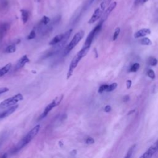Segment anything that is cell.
<instances>
[{"instance_id": "cell-29", "label": "cell", "mask_w": 158, "mask_h": 158, "mask_svg": "<svg viewBox=\"0 0 158 158\" xmlns=\"http://www.w3.org/2000/svg\"><path fill=\"white\" fill-rule=\"evenodd\" d=\"M9 91V88H7V87H2V88H0V95L8 91Z\"/></svg>"}, {"instance_id": "cell-9", "label": "cell", "mask_w": 158, "mask_h": 158, "mask_svg": "<svg viewBox=\"0 0 158 158\" xmlns=\"http://www.w3.org/2000/svg\"><path fill=\"white\" fill-rule=\"evenodd\" d=\"M29 61H30V59L28 58L27 55L23 56L17 62V63L15 65V67H14V70H18L20 69L21 68L23 67L27 63L29 62Z\"/></svg>"}, {"instance_id": "cell-30", "label": "cell", "mask_w": 158, "mask_h": 158, "mask_svg": "<svg viewBox=\"0 0 158 158\" xmlns=\"http://www.w3.org/2000/svg\"><path fill=\"white\" fill-rule=\"evenodd\" d=\"M111 109H112V108L109 105H107L106 106H105V107L104 109V112H109L111 110Z\"/></svg>"}, {"instance_id": "cell-7", "label": "cell", "mask_w": 158, "mask_h": 158, "mask_svg": "<svg viewBox=\"0 0 158 158\" xmlns=\"http://www.w3.org/2000/svg\"><path fill=\"white\" fill-rule=\"evenodd\" d=\"M158 151V140L151 146H150L148 149L140 156V158H149L151 157L156 152Z\"/></svg>"}, {"instance_id": "cell-16", "label": "cell", "mask_w": 158, "mask_h": 158, "mask_svg": "<svg viewBox=\"0 0 158 158\" xmlns=\"http://www.w3.org/2000/svg\"><path fill=\"white\" fill-rule=\"evenodd\" d=\"M21 12V17H22V20L23 23H25L27 22L29 19V12L25 10V9H22L20 10Z\"/></svg>"}, {"instance_id": "cell-1", "label": "cell", "mask_w": 158, "mask_h": 158, "mask_svg": "<svg viewBox=\"0 0 158 158\" xmlns=\"http://www.w3.org/2000/svg\"><path fill=\"white\" fill-rule=\"evenodd\" d=\"M40 129V125H36L12 149V153H16L27 146L38 133Z\"/></svg>"}, {"instance_id": "cell-20", "label": "cell", "mask_w": 158, "mask_h": 158, "mask_svg": "<svg viewBox=\"0 0 158 158\" xmlns=\"http://www.w3.org/2000/svg\"><path fill=\"white\" fill-rule=\"evenodd\" d=\"M110 1H111V0H103L102 2L100 4L99 7H100L103 10H104L105 9L109 6V4Z\"/></svg>"}, {"instance_id": "cell-2", "label": "cell", "mask_w": 158, "mask_h": 158, "mask_svg": "<svg viewBox=\"0 0 158 158\" xmlns=\"http://www.w3.org/2000/svg\"><path fill=\"white\" fill-rule=\"evenodd\" d=\"M89 48H90V47L83 46L82 48L78 52V53L72 59V60L70 61V65H69L67 73V79H69L72 75L75 69L77 67V66L78 65V63L81 60V59L87 54V53L89 51Z\"/></svg>"}, {"instance_id": "cell-32", "label": "cell", "mask_w": 158, "mask_h": 158, "mask_svg": "<svg viewBox=\"0 0 158 158\" xmlns=\"http://www.w3.org/2000/svg\"><path fill=\"white\" fill-rule=\"evenodd\" d=\"M129 98H130V97H129V96H128V95H126V96H125L124 97H123V101L124 102H127V101H128V100H129Z\"/></svg>"}, {"instance_id": "cell-12", "label": "cell", "mask_w": 158, "mask_h": 158, "mask_svg": "<svg viewBox=\"0 0 158 158\" xmlns=\"http://www.w3.org/2000/svg\"><path fill=\"white\" fill-rule=\"evenodd\" d=\"M116 6H117V2L114 1L107 7L106 10L104 11V12L102 15V21L104 22L108 17V16L111 13V12L116 7Z\"/></svg>"}, {"instance_id": "cell-24", "label": "cell", "mask_w": 158, "mask_h": 158, "mask_svg": "<svg viewBox=\"0 0 158 158\" xmlns=\"http://www.w3.org/2000/svg\"><path fill=\"white\" fill-rule=\"evenodd\" d=\"M36 36V31L35 30V29H33L30 33H29V35L27 36V40H32L34 39Z\"/></svg>"}, {"instance_id": "cell-3", "label": "cell", "mask_w": 158, "mask_h": 158, "mask_svg": "<svg viewBox=\"0 0 158 158\" xmlns=\"http://www.w3.org/2000/svg\"><path fill=\"white\" fill-rule=\"evenodd\" d=\"M84 35H85V32L83 30H80L74 35V36H73L70 43L67 44V46L65 47V48L64 50V52H63L64 56L67 55L78 44V43L83 38Z\"/></svg>"}, {"instance_id": "cell-34", "label": "cell", "mask_w": 158, "mask_h": 158, "mask_svg": "<svg viewBox=\"0 0 158 158\" xmlns=\"http://www.w3.org/2000/svg\"><path fill=\"white\" fill-rule=\"evenodd\" d=\"M135 112V109H134V110H131V111H130V112H128V115H131V114H133Z\"/></svg>"}, {"instance_id": "cell-19", "label": "cell", "mask_w": 158, "mask_h": 158, "mask_svg": "<svg viewBox=\"0 0 158 158\" xmlns=\"http://www.w3.org/2000/svg\"><path fill=\"white\" fill-rule=\"evenodd\" d=\"M136 146V144H134V145H132V146L130 148V149H129L128 150V151H127V155H126L125 157V158H130V157H131V156H132V154H133V151H134V150H135Z\"/></svg>"}, {"instance_id": "cell-27", "label": "cell", "mask_w": 158, "mask_h": 158, "mask_svg": "<svg viewBox=\"0 0 158 158\" xmlns=\"http://www.w3.org/2000/svg\"><path fill=\"white\" fill-rule=\"evenodd\" d=\"M147 74H148V77L149 78H151V79H154V78H155V73H154V72L152 69L148 70V71L147 72Z\"/></svg>"}, {"instance_id": "cell-6", "label": "cell", "mask_w": 158, "mask_h": 158, "mask_svg": "<svg viewBox=\"0 0 158 158\" xmlns=\"http://www.w3.org/2000/svg\"><path fill=\"white\" fill-rule=\"evenodd\" d=\"M103 21H101L88 34L85 43L83 46L85 47H90L91 44L94 38V37L96 36V35L98 33V32L100 31V30L101 29L102 27V25Z\"/></svg>"}, {"instance_id": "cell-18", "label": "cell", "mask_w": 158, "mask_h": 158, "mask_svg": "<svg viewBox=\"0 0 158 158\" xmlns=\"http://www.w3.org/2000/svg\"><path fill=\"white\" fill-rule=\"evenodd\" d=\"M158 60L154 57H149L148 59V63L151 66H156L157 64Z\"/></svg>"}, {"instance_id": "cell-33", "label": "cell", "mask_w": 158, "mask_h": 158, "mask_svg": "<svg viewBox=\"0 0 158 158\" xmlns=\"http://www.w3.org/2000/svg\"><path fill=\"white\" fill-rule=\"evenodd\" d=\"M77 151H76V150H73L70 152V154L72 156H75L77 154Z\"/></svg>"}, {"instance_id": "cell-26", "label": "cell", "mask_w": 158, "mask_h": 158, "mask_svg": "<svg viewBox=\"0 0 158 158\" xmlns=\"http://www.w3.org/2000/svg\"><path fill=\"white\" fill-rule=\"evenodd\" d=\"M107 86H108V85H107V84L102 85L99 88V89H98L99 93H102L104 91H106V89H107Z\"/></svg>"}, {"instance_id": "cell-17", "label": "cell", "mask_w": 158, "mask_h": 158, "mask_svg": "<svg viewBox=\"0 0 158 158\" xmlns=\"http://www.w3.org/2000/svg\"><path fill=\"white\" fill-rule=\"evenodd\" d=\"M15 51H16V46L15 44H9L4 49V52L6 53H13Z\"/></svg>"}, {"instance_id": "cell-4", "label": "cell", "mask_w": 158, "mask_h": 158, "mask_svg": "<svg viewBox=\"0 0 158 158\" xmlns=\"http://www.w3.org/2000/svg\"><path fill=\"white\" fill-rule=\"evenodd\" d=\"M63 97L64 96L62 94L59 96H57L56 98H55L52 102H51L49 104H48L46 107L44 108L43 112H42V114L40 115V116L38 118V120H42L44 118H45L48 114H49V112L55 107L57 106L58 105L60 104V103L61 102L62 99H63Z\"/></svg>"}, {"instance_id": "cell-5", "label": "cell", "mask_w": 158, "mask_h": 158, "mask_svg": "<svg viewBox=\"0 0 158 158\" xmlns=\"http://www.w3.org/2000/svg\"><path fill=\"white\" fill-rule=\"evenodd\" d=\"M23 96L21 93H18L12 97H10L3 101H2L0 103V108H6V107H11L14 105H15L16 103L18 102L23 100Z\"/></svg>"}, {"instance_id": "cell-10", "label": "cell", "mask_w": 158, "mask_h": 158, "mask_svg": "<svg viewBox=\"0 0 158 158\" xmlns=\"http://www.w3.org/2000/svg\"><path fill=\"white\" fill-rule=\"evenodd\" d=\"M9 28L10 25L7 22H4L0 24V41L4 38Z\"/></svg>"}, {"instance_id": "cell-14", "label": "cell", "mask_w": 158, "mask_h": 158, "mask_svg": "<svg viewBox=\"0 0 158 158\" xmlns=\"http://www.w3.org/2000/svg\"><path fill=\"white\" fill-rule=\"evenodd\" d=\"M63 37H64V33H60V34H59L56 36H55L49 43V45H51V46H54L55 44H57L58 43H59L63 39Z\"/></svg>"}, {"instance_id": "cell-25", "label": "cell", "mask_w": 158, "mask_h": 158, "mask_svg": "<svg viewBox=\"0 0 158 158\" xmlns=\"http://www.w3.org/2000/svg\"><path fill=\"white\" fill-rule=\"evenodd\" d=\"M120 33V28H117L114 31V33L113 35V37H112V40L115 41L117 40V38H118L119 34Z\"/></svg>"}, {"instance_id": "cell-22", "label": "cell", "mask_w": 158, "mask_h": 158, "mask_svg": "<svg viewBox=\"0 0 158 158\" xmlns=\"http://www.w3.org/2000/svg\"><path fill=\"white\" fill-rule=\"evenodd\" d=\"M139 68V64L138 63H135L130 68L129 72H135L138 71Z\"/></svg>"}, {"instance_id": "cell-11", "label": "cell", "mask_w": 158, "mask_h": 158, "mask_svg": "<svg viewBox=\"0 0 158 158\" xmlns=\"http://www.w3.org/2000/svg\"><path fill=\"white\" fill-rule=\"evenodd\" d=\"M18 106H19L18 105H14V106L10 107L8 109L0 113V120L8 117L10 115H11L12 113H14L15 112V110L18 108Z\"/></svg>"}, {"instance_id": "cell-21", "label": "cell", "mask_w": 158, "mask_h": 158, "mask_svg": "<svg viewBox=\"0 0 158 158\" xmlns=\"http://www.w3.org/2000/svg\"><path fill=\"white\" fill-rule=\"evenodd\" d=\"M141 43L143 45H146V46H149L152 44V41L150 40L149 38H143L141 41Z\"/></svg>"}, {"instance_id": "cell-23", "label": "cell", "mask_w": 158, "mask_h": 158, "mask_svg": "<svg viewBox=\"0 0 158 158\" xmlns=\"http://www.w3.org/2000/svg\"><path fill=\"white\" fill-rule=\"evenodd\" d=\"M117 86V83H113L110 85H108V86L107 88L106 91L107 92H110L114 91Z\"/></svg>"}, {"instance_id": "cell-35", "label": "cell", "mask_w": 158, "mask_h": 158, "mask_svg": "<svg viewBox=\"0 0 158 158\" xmlns=\"http://www.w3.org/2000/svg\"><path fill=\"white\" fill-rule=\"evenodd\" d=\"M148 0H142V2L144 3V2H146Z\"/></svg>"}, {"instance_id": "cell-31", "label": "cell", "mask_w": 158, "mask_h": 158, "mask_svg": "<svg viewBox=\"0 0 158 158\" xmlns=\"http://www.w3.org/2000/svg\"><path fill=\"white\" fill-rule=\"evenodd\" d=\"M126 85H127V88L129 89L131 86V81L130 80H128L126 81Z\"/></svg>"}, {"instance_id": "cell-13", "label": "cell", "mask_w": 158, "mask_h": 158, "mask_svg": "<svg viewBox=\"0 0 158 158\" xmlns=\"http://www.w3.org/2000/svg\"><path fill=\"white\" fill-rule=\"evenodd\" d=\"M151 33V30L149 28H142L138 31H136L134 34L135 38H139L143 36H145L147 35H149Z\"/></svg>"}, {"instance_id": "cell-8", "label": "cell", "mask_w": 158, "mask_h": 158, "mask_svg": "<svg viewBox=\"0 0 158 158\" xmlns=\"http://www.w3.org/2000/svg\"><path fill=\"white\" fill-rule=\"evenodd\" d=\"M103 11L104 10L100 7H99L96 9H95L92 16L91 17V18L89 19V20L88 21V23L91 24V23H93L95 22H96L102 16Z\"/></svg>"}, {"instance_id": "cell-28", "label": "cell", "mask_w": 158, "mask_h": 158, "mask_svg": "<svg viewBox=\"0 0 158 158\" xmlns=\"http://www.w3.org/2000/svg\"><path fill=\"white\" fill-rule=\"evenodd\" d=\"M94 140L91 137H88L86 139V143L87 144H94Z\"/></svg>"}, {"instance_id": "cell-15", "label": "cell", "mask_w": 158, "mask_h": 158, "mask_svg": "<svg viewBox=\"0 0 158 158\" xmlns=\"http://www.w3.org/2000/svg\"><path fill=\"white\" fill-rule=\"evenodd\" d=\"M11 67H12V64H11V63L9 62V63L7 64L6 65H4V67L0 68V77L4 76L7 73H8L9 72V70H10Z\"/></svg>"}]
</instances>
